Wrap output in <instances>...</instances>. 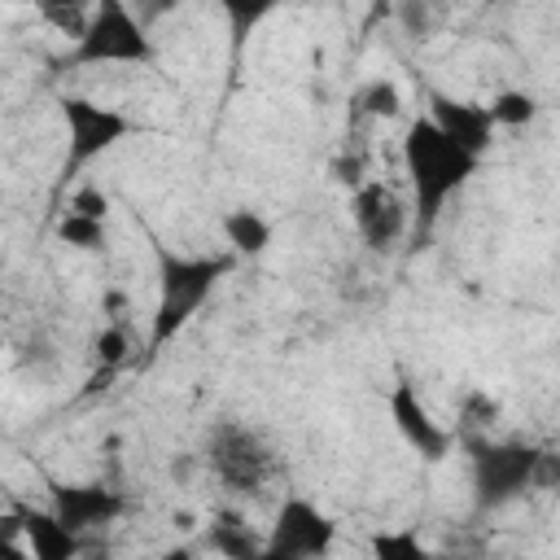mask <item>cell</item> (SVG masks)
Wrapping results in <instances>:
<instances>
[{"label": "cell", "mask_w": 560, "mask_h": 560, "mask_svg": "<svg viewBox=\"0 0 560 560\" xmlns=\"http://www.w3.org/2000/svg\"><path fill=\"white\" fill-rule=\"evenodd\" d=\"M57 236L70 241V245H79V249H96V245H101V223H92V219H83V214H66V219L57 223Z\"/></svg>", "instance_id": "cell-13"}, {"label": "cell", "mask_w": 560, "mask_h": 560, "mask_svg": "<svg viewBox=\"0 0 560 560\" xmlns=\"http://www.w3.org/2000/svg\"><path fill=\"white\" fill-rule=\"evenodd\" d=\"M96 359H101L105 368L122 363V359H127V332H122V328H105V332L96 337Z\"/></svg>", "instance_id": "cell-16"}, {"label": "cell", "mask_w": 560, "mask_h": 560, "mask_svg": "<svg viewBox=\"0 0 560 560\" xmlns=\"http://www.w3.org/2000/svg\"><path fill=\"white\" fill-rule=\"evenodd\" d=\"M114 512H118V494L109 490H57V521L74 534L109 521Z\"/></svg>", "instance_id": "cell-7"}, {"label": "cell", "mask_w": 560, "mask_h": 560, "mask_svg": "<svg viewBox=\"0 0 560 560\" xmlns=\"http://www.w3.org/2000/svg\"><path fill=\"white\" fill-rule=\"evenodd\" d=\"M223 271V262H184V258H162V311H158V337H166L171 328H179L188 319V311L210 293L214 276Z\"/></svg>", "instance_id": "cell-3"}, {"label": "cell", "mask_w": 560, "mask_h": 560, "mask_svg": "<svg viewBox=\"0 0 560 560\" xmlns=\"http://www.w3.org/2000/svg\"><path fill=\"white\" fill-rule=\"evenodd\" d=\"M26 538L35 542V560H70L79 551L74 529H66L57 516H26Z\"/></svg>", "instance_id": "cell-10"}, {"label": "cell", "mask_w": 560, "mask_h": 560, "mask_svg": "<svg viewBox=\"0 0 560 560\" xmlns=\"http://www.w3.org/2000/svg\"><path fill=\"white\" fill-rule=\"evenodd\" d=\"M407 162L416 171V188L424 197V214H433L442 206V197L472 171V153H464L459 144H451L438 122H416L407 136Z\"/></svg>", "instance_id": "cell-1"}, {"label": "cell", "mask_w": 560, "mask_h": 560, "mask_svg": "<svg viewBox=\"0 0 560 560\" xmlns=\"http://www.w3.org/2000/svg\"><path fill=\"white\" fill-rule=\"evenodd\" d=\"M372 547L381 560H429V551L416 542V534H376Z\"/></svg>", "instance_id": "cell-12"}, {"label": "cell", "mask_w": 560, "mask_h": 560, "mask_svg": "<svg viewBox=\"0 0 560 560\" xmlns=\"http://www.w3.org/2000/svg\"><path fill=\"white\" fill-rule=\"evenodd\" d=\"M354 223L368 236V245H389V241H398L407 214H402V206H398V197L389 188L372 184V188L354 192Z\"/></svg>", "instance_id": "cell-6"}, {"label": "cell", "mask_w": 560, "mask_h": 560, "mask_svg": "<svg viewBox=\"0 0 560 560\" xmlns=\"http://www.w3.org/2000/svg\"><path fill=\"white\" fill-rule=\"evenodd\" d=\"M359 105L368 109V114H398V92H394V83H372L363 96H359Z\"/></svg>", "instance_id": "cell-15"}, {"label": "cell", "mask_w": 560, "mask_h": 560, "mask_svg": "<svg viewBox=\"0 0 560 560\" xmlns=\"http://www.w3.org/2000/svg\"><path fill=\"white\" fill-rule=\"evenodd\" d=\"M228 236H232V245L236 249H262L267 245V236H271V228L258 219V214H249V210H236V214H228Z\"/></svg>", "instance_id": "cell-11"}, {"label": "cell", "mask_w": 560, "mask_h": 560, "mask_svg": "<svg viewBox=\"0 0 560 560\" xmlns=\"http://www.w3.org/2000/svg\"><path fill=\"white\" fill-rule=\"evenodd\" d=\"M529 468H534L529 451H486L481 455V486H486V494H508L529 477Z\"/></svg>", "instance_id": "cell-8"}, {"label": "cell", "mask_w": 560, "mask_h": 560, "mask_svg": "<svg viewBox=\"0 0 560 560\" xmlns=\"http://www.w3.org/2000/svg\"><path fill=\"white\" fill-rule=\"evenodd\" d=\"M394 416H398V429L411 438V446H420L424 455H438L446 446V433L433 429V420L424 416V407H416V394L411 389H398L394 394Z\"/></svg>", "instance_id": "cell-9"}, {"label": "cell", "mask_w": 560, "mask_h": 560, "mask_svg": "<svg viewBox=\"0 0 560 560\" xmlns=\"http://www.w3.org/2000/svg\"><path fill=\"white\" fill-rule=\"evenodd\" d=\"M105 210H109V201H105V192H96V188H83V192L70 197V214H83V219H92V223H101Z\"/></svg>", "instance_id": "cell-17"}, {"label": "cell", "mask_w": 560, "mask_h": 560, "mask_svg": "<svg viewBox=\"0 0 560 560\" xmlns=\"http://www.w3.org/2000/svg\"><path fill=\"white\" fill-rule=\"evenodd\" d=\"M66 118H70V136H74V149H70L74 162L92 158L96 149L114 144L127 131V122L114 109H101V105H88V101H70L66 105Z\"/></svg>", "instance_id": "cell-5"}, {"label": "cell", "mask_w": 560, "mask_h": 560, "mask_svg": "<svg viewBox=\"0 0 560 560\" xmlns=\"http://www.w3.org/2000/svg\"><path fill=\"white\" fill-rule=\"evenodd\" d=\"M328 542H332V525H328V516H319L311 503L293 499V503H284L271 542L258 547L254 560H315Z\"/></svg>", "instance_id": "cell-2"}, {"label": "cell", "mask_w": 560, "mask_h": 560, "mask_svg": "<svg viewBox=\"0 0 560 560\" xmlns=\"http://www.w3.org/2000/svg\"><path fill=\"white\" fill-rule=\"evenodd\" d=\"M210 464H214V472H219L228 486L254 490V486L267 477L271 455L262 451V442H258L254 433H245V429H236V424H223V429H214V438H210Z\"/></svg>", "instance_id": "cell-4"}, {"label": "cell", "mask_w": 560, "mask_h": 560, "mask_svg": "<svg viewBox=\"0 0 560 560\" xmlns=\"http://www.w3.org/2000/svg\"><path fill=\"white\" fill-rule=\"evenodd\" d=\"M486 114H490V122H529L534 101H529L525 92H503Z\"/></svg>", "instance_id": "cell-14"}]
</instances>
